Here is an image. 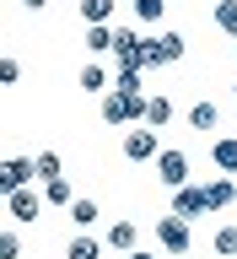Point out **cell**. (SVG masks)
<instances>
[{
  "label": "cell",
  "instance_id": "1",
  "mask_svg": "<svg viewBox=\"0 0 237 259\" xmlns=\"http://www.w3.org/2000/svg\"><path fill=\"white\" fill-rule=\"evenodd\" d=\"M113 60H119V65H129V70H151V38H146L140 27H119Z\"/></svg>",
  "mask_w": 237,
  "mask_h": 259
},
{
  "label": "cell",
  "instance_id": "2",
  "mask_svg": "<svg viewBox=\"0 0 237 259\" xmlns=\"http://www.w3.org/2000/svg\"><path fill=\"white\" fill-rule=\"evenodd\" d=\"M189 243H194V232H189L183 216H173V210L157 216V248H162L167 259H183V254H189Z\"/></svg>",
  "mask_w": 237,
  "mask_h": 259
},
{
  "label": "cell",
  "instance_id": "3",
  "mask_svg": "<svg viewBox=\"0 0 237 259\" xmlns=\"http://www.w3.org/2000/svg\"><path fill=\"white\" fill-rule=\"evenodd\" d=\"M103 119L108 124H146V97H135V92H108L103 97Z\"/></svg>",
  "mask_w": 237,
  "mask_h": 259
},
{
  "label": "cell",
  "instance_id": "4",
  "mask_svg": "<svg viewBox=\"0 0 237 259\" xmlns=\"http://www.w3.org/2000/svg\"><path fill=\"white\" fill-rule=\"evenodd\" d=\"M119 151H124V162H157L162 151H167V146L157 141V130H151V124H135V130H124Z\"/></svg>",
  "mask_w": 237,
  "mask_h": 259
},
{
  "label": "cell",
  "instance_id": "5",
  "mask_svg": "<svg viewBox=\"0 0 237 259\" xmlns=\"http://www.w3.org/2000/svg\"><path fill=\"white\" fill-rule=\"evenodd\" d=\"M173 216H183V222H200V216H210L205 184H183V189H173Z\"/></svg>",
  "mask_w": 237,
  "mask_h": 259
},
{
  "label": "cell",
  "instance_id": "6",
  "mask_svg": "<svg viewBox=\"0 0 237 259\" xmlns=\"http://www.w3.org/2000/svg\"><path fill=\"white\" fill-rule=\"evenodd\" d=\"M43 189H16V194H6V210H11V222H38V216H43Z\"/></svg>",
  "mask_w": 237,
  "mask_h": 259
},
{
  "label": "cell",
  "instance_id": "7",
  "mask_svg": "<svg viewBox=\"0 0 237 259\" xmlns=\"http://www.w3.org/2000/svg\"><path fill=\"white\" fill-rule=\"evenodd\" d=\"M32 178H38V162H32V157H11L6 167H0V194L32 189Z\"/></svg>",
  "mask_w": 237,
  "mask_h": 259
},
{
  "label": "cell",
  "instance_id": "8",
  "mask_svg": "<svg viewBox=\"0 0 237 259\" xmlns=\"http://www.w3.org/2000/svg\"><path fill=\"white\" fill-rule=\"evenodd\" d=\"M157 178L167 189H183V184H189V151H173V146H167L157 157Z\"/></svg>",
  "mask_w": 237,
  "mask_h": 259
},
{
  "label": "cell",
  "instance_id": "9",
  "mask_svg": "<svg viewBox=\"0 0 237 259\" xmlns=\"http://www.w3.org/2000/svg\"><path fill=\"white\" fill-rule=\"evenodd\" d=\"M183 44H189L183 32H157V38H151V70H157V65H178L183 60Z\"/></svg>",
  "mask_w": 237,
  "mask_h": 259
},
{
  "label": "cell",
  "instance_id": "10",
  "mask_svg": "<svg viewBox=\"0 0 237 259\" xmlns=\"http://www.w3.org/2000/svg\"><path fill=\"white\" fill-rule=\"evenodd\" d=\"M108 248H113V254H140V227H135V222H129V216H119V222H113L108 227Z\"/></svg>",
  "mask_w": 237,
  "mask_h": 259
},
{
  "label": "cell",
  "instance_id": "11",
  "mask_svg": "<svg viewBox=\"0 0 237 259\" xmlns=\"http://www.w3.org/2000/svg\"><path fill=\"white\" fill-rule=\"evenodd\" d=\"M108 254V238H92V232H76L65 243V259H103Z\"/></svg>",
  "mask_w": 237,
  "mask_h": 259
},
{
  "label": "cell",
  "instance_id": "12",
  "mask_svg": "<svg viewBox=\"0 0 237 259\" xmlns=\"http://www.w3.org/2000/svg\"><path fill=\"white\" fill-rule=\"evenodd\" d=\"M81 92H92V97H108V92H113V76H108V70H103L97 60H86V65H81Z\"/></svg>",
  "mask_w": 237,
  "mask_h": 259
},
{
  "label": "cell",
  "instance_id": "13",
  "mask_svg": "<svg viewBox=\"0 0 237 259\" xmlns=\"http://www.w3.org/2000/svg\"><path fill=\"white\" fill-rule=\"evenodd\" d=\"M210 162L232 178L237 173V135H216V141H210Z\"/></svg>",
  "mask_w": 237,
  "mask_h": 259
},
{
  "label": "cell",
  "instance_id": "14",
  "mask_svg": "<svg viewBox=\"0 0 237 259\" xmlns=\"http://www.w3.org/2000/svg\"><path fill=\"white\" fill-rule=\"evenodd\" d=\"M189 130L216 135V130H221V108H216V103H194V108H189Z\"/></svg>",
  "mask_w": 237,
  "mask_h": 259
},
{
  "label": "cell",
  "instance_id": "15",
  "mask_svg": "<svg viewBox=\"0 0 237 259\" xmlns=\"http://www.w3.org/2000/svg\"><path fill=\"white\" fill-rule=\"evenodd\" d=\"M113 6H119V0H81V6H76V16L86 22V27H108Z\"/></svg>",
  "mask_w": 237,
  "mask_h": 259
},
{
  "label": "cell",
  "instance_id": "16",
  "mask_svg": "<svg viewBox=\"0 0 237 259\" xmlns=\"http://www.w3.org/2000/svg\"><path fill=\"white\" fill-rule=\"evenodd\" d=\"M205 200H210V210H226V205H232V200H237V184H232V178H210V184H205Z\"/></svg>",
  "mask_w": 237,
  "mask_h": 259
},
{
  "label": "cell",
  "instance_id": "17",
  "mask_svg": "<svg viewBox=\"0 0 237 259\" xmlns=\"http://www.w3.org/2000/svg\"><path fill=\"white\" fill-rule=\"evenodd\" d=\"M97 216H103V210H97V200H76V205H70V227H76V232H92Z\"/></svg>",
  "mask_w": 237,
  "mask_h": 259
},
{
  "label": "cell",
  "instance_id": "18",
  "mask_svg": "<svg viewBox=\"0 0 237 259\" xmlns=\"http://www.w3.org/2000/svg\"><path fill=\"white\" fill-rule=\"evenodd\" d=\"M140 87H146V70H129V65H119V70H113V92H135V97H146Z\"/></svg>",
  "mask_w": 237,
  "mask_h": 259
},
{
  "label": "cell",
  "instance_id": "19",
  "mask_svg": "<svg viewBox=\"0 0 237 259\" xmlns=\"http://www.w3.org/2000/svg\"><path fill=\"white\" fill-rule=\"evenodd\" d=\"M38 184H54V178H65V162H60V151H38Z\"/></svg>",
  "mask_w": 237,
  "mask_h": 259
},
{
  "label": "cell",
  "instance_id": "20",
  "mask_svg": "<svg viewBox=\"0 0 237 259\" xmlns=\"http://www.w3.org/2000/svg\"><path fill=\"white\" fill-rule=\"evenodd\" d=\"M210 22H216L221 32H232V38H237V0H216V6H210Z\"/></svg>",
  "mask_w": 237,
  "mask_h": 259
},
{
  "label": "cell",
  "instance_id": "21",
  "mask_svg": "<svg viewBox=\"0 0 237 259\" xmlns=\"http://www.w3.org/2000/svg\"><path fill=\"white\" fill-rule=\"evenodd\" d=\"M43 200H49V205H60V210H70V205H76V189H70L65 178H54V184H43Z\"/></svg>",
  "mask_w": 237,
  "mask_h": 259
},
{
  "label": "cell",
  "instance_id": "22",
  "mask_svg": "<svg viewBox=\"0 0 237 259\" xmlns=\"http://www.w3.org/2000/svg\"><path fill=\"white\" fill-rule=\"evenodd\" d=\"M113 44H119V27H86V49L92 54H108Z\"/></svg>",
  "mask_w": 237,
  "mask_h": 259
},
{
  "label": "cell",
  "instance_id": "23",
  "mask_svg": "<svg viewBox=\"0 0 237 259\" xmlns=\"http://www.w3.org/2000/svg\"><path fill=\"white\" fill-rule=\"evenodd\" d=\"M167 119H173V103H167V97H146V124L162 130Z\"/></svg>",
  "mask_w": 237,
  "mask_h": 259
},
{
  "label": "cell",
  "instance_id": "24",
  "mask_svg": "<svg viewBox=\"0 0 237 259\" xmlns=\"http://www.w3.org/2000/svg\"><path fill=\"white\" fill-rule=\"evenodd\" d=\"M210 248H216L221 259H232V254H237V227H216V238H210Z\"/></svg>",
  "mask_w": 237,
  "mask_h": 259
},
{
  "label": "cell",
  "instance_id": "25",
  "mask_svg": "<svg viewBox=\"0 0 237 259\" xmlns=\"http://www.w3.org/2000/svg\"><path fill=\"white\" fill-rule=\"evenodd\" d=\"M162 11H167V0H135V22H162Z\"/></svg>",
  "mask_w": 237,
  "mask_h": 259
},
{
  "label": "cell",
  "instance_id": "26",
  "mask_svg": "<svg viewBox=\"0 0 237 259\" xmlns=\"http://www.w3.org/2000/svg\"><path fill=\"white\" fill-rule=\"evenodd\" d=\"M16 81H22V65H16V60H0V87H16Z\"/></svg>",
  "mask_w": 237,
  "mask_h": 259
},
{
  "label": "cell",
  "instance_id": "27",
  "mask_svg": "<svg viewBox=\"0 0 237 259\" xmlns=\"http://www.w3.org/2000/svg\"><path fill=\"white\" fill-rule=\"evenodd\" d=\"M0 259H22V238H16V232L0 238Z\"/></svg>",
  "mask_w": 237,
  "mask_h": 259
},
{
  "label": "cell",
  "instance_id": "28",
  "mask_svg": "<svg viewBox=\"0 0 237 259\" xmlns=\"http://www.w3.org/2000/svg\"><path fill=\"white\" fill-rule=\"evenodd\" d=\"M22 6H27V11H43V6H49V0H22Z\"/></svg>",
  "mask_w": 237,
  "mask_h": 259
},
{
  "label": "cell",
  "instance_id": "29",
  "mask_svg": "<svg viewBox=\"0 0 237 259\" xmlns=\"http://www.w3.org/2000/svg\"><path fill=\"white\" fill-rule=\"evenodd\" d=\"M129 259H162V254H146V248H140V254H129Z\"/></svg>",
  "mask_w": 237,
  "mask_h": 259
},
{
  "label": "cell",
  "instance_id": "30",
  "mask_svg": "<svg viewBox=\"0 0 237 259\" xmlns=\"http://www.w3.org/2000/svg\"><path fill=\"white\" fill-rule=\"evenodd\" d=\"M129 6H135V0H129Z\"/></svg>",
  "mask_w": 237,
  "mask_h": 259
},
{
  "label": "cell",
  "instance_id": "31",
  "mask_svg": "<svg viewBox=\"0 0 237 259\" xmlns=\"http://www.w3.org/2000/svg\"><path fill=\"white\" fill-rule=\"evenodd\" d=\"M76 6H81V0H76Z\"/></svg>",
  "mask_w": 237,
  "mask_h": 259
}]
</instances>
